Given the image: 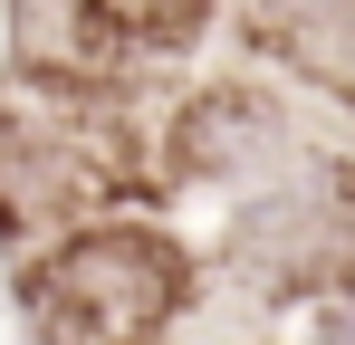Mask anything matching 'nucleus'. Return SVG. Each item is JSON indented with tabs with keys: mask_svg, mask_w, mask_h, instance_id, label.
<instances>
[{
	"mask_svg": "<svg viewBox=\"0 0 355 345\" xmlns=\"http://www.w3.org/2000/svg\"><path fill=\"white\" fill-rule=\"evenodd\" d=\"M39 345H164L182 307V249L144 221L67 230L58 249L19 278Z\"/></svg>",
	"mask_w": 355,
	"mask_h": 345,
	"instance_id": "f257e3e1",
	"label": "nucleus"
},
{
	"mask_svg": "<svg viewBox=\"0 0 355 345\" xmlns=\"http://www.w3.org/2000/svg\"><path fill=\"white\" fill-rule=\"evenodd\" d=\"M231 259L269 297H307V288H355V163L327 154H279L231 192Z\"/></svg>",
	"mask_w": 355,
	"mask_h": 345,
	"instance_id": "f03ea898",
	"label": "nucleus"
},
{
	"mask_svg": "<svg viewBox=\"0 0 355 345\" xmlns=\"http://www.w3.org/2000/svg\"><path fill=\"white\" fill-rule=\"evenodd\" d=\"M135 182H144V163L125 154L106 125H87L77 106H58V115H0V230L77 221V211L135 192Z\"/></svg>",
	"mask_w": 355,
	"mask_h": 345,
	"instance_id": "7ed1b4c3",
	"label": "nucleus"
},
{
	"mask_svg": "<svg viewBox=\"0 0 355 345\" xmlns=\"http://www.w3.org/2000/svg\"><path fill=\"white\" fill-rule=\"evenodd\" d=\"M288 48H297V57H307V67H317V77L355 106V0H317V10L288 29Z\"/></svg>",
	"mask_w": 355,
	"mask_h": 345,
	"instance_id": "20e7f679",
	"label": "nucleus"
},
{
	"mask_svg": "<svg viewBox=\"0 0 355 345\" xmlns=\"http://www.w3.org/2000/svg\"><path fill=\"white\" fill-rule=\"evenodd\" d=\"M106 10H116L144 48H173V39H192V29H202V10H211V0H106Z\"/></svg>",
	"mask_w": 355,
	"mask_h": 345,
	"instance_id": "39448f33",
	"label": "nucleus"
}]
</instances>
